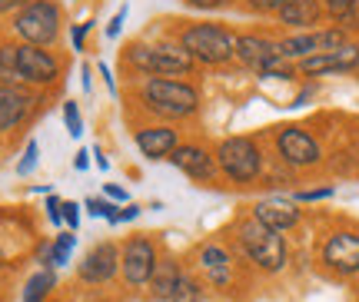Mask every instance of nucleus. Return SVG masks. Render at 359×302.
Here are the masks:
<instances>
[{"label":"nucleus","instance_id":"3","mask_svg":"<svg viewBox=\"0 0 359 302\" xmlns=\"http://www.w3.org/2000/svg\"><path fill=\"white\" fill-rule=\"evenodd\" d=\"M233 34L219 24H190L180 30V47L190 53L193 63H206V67H219L230 63L233 53Z\"/></svg>","mask_w":359,"mask_h":302},{"label":"nucleus","instance_id":"29","mask_svg":"<svg viewBox=\"0 0 359 302\" xmlns=\"http://www.w3.org/2000/svg\"><path fill=\"white\" fill-rule=\"evenodd\" d=\"M323 4V11L330 13L333 20H339V17H346L353 7H359V0H320Z\"/></svg>","mask_w":359,"mask_h":302},{"label":"nucleus","instance_id":"36","mask_svg":"<svg viewBox=\"0 0 359 302\" xmlns=\"http://www.w3.org/2000/svg\"><path fill=\"white\" fill-rule=\"evenodd\" d=\"M90 27H93V24H77V27H74V34H70V37H74V50H83V40H87Z\"/></svg>","mask_w":359,"mask_h":302},{"label":"nucleus","instance_id":"14","mask_svg":"<svg viewBox=\"0 0 359 302\" xmlns=\"http://www.w3.org/2000/svg\"><path fill=\"white\" fill-rule=\"evenodd\" d=\"M323 263L339 276H356L359 273V236L356 233H333L323 246Z\"/></svg>","mask_w":359,"mask_h":302},{"label":"nucleus","instance_id":"12","mask_svg":"<svg viewBox=\"0 0 359 302\" xmlns=\"http://www.w3.org/2000/svg\"><path fill=\"white\" fill-rule=\"evenodd\" d=\"M77 273L83 282H93V286H100V282H110V279L120 273V249H116L114 242H97L93 249L83 256V263L77 266Z\"/></svg>","mask_w":359,"mask_h":302},{"label":"nucleus","instance_id":"41","mask_svg":"<svg viewBox=\"0 0 359 302\" xmlns=\"http://www.w3.org/2000/svg\"><path fill=\"white\" fill-rule=\"evenodd\" d=\"M74 166H77L80 173H83V170L90 166V150H80V153H77V160H74Z\"/></svg>","mask_w":359,"mask_h":302},{"label":"nucleus","instance_id":"15","mask_svg":"<svg viewBox=\"0 0 359 302\" xmlns=\"http://www.w3.org/2000/svg\"><path fill=\"white\" fill-rule=\"evenodd\" d=\"M170 163L177 166L180 173H187L190 179L196 183H210L213 173H217V156L203 146H196V143H180L173 156H170Z\"/></svg>","mask_w":359,"mask_h":302},{"label":"nucleus","instance_id":"42","mask_svg":"<svg viewBox=\"0 0 359 302\" xmlns=\"http://www.w3.org/2000/svg\"><path fill=\"white\" fill-rule=\"evenodd\" d=\"M90 156H93V163L100 166V170H110V160H107V156H103L100 150H93V153H90Z\"/></svg>","mask_w":359,"mask_h":302},{"label":"nucleus","instance_id":"11","mask_svg":"<svg viewBox=\"0 0 359 302\" xmlns=\"http://www.w3.org/2000/svg\"><path fill=\"white\" fill-rule=\"evenodd\" d=\"M17 70L24 83L34 87H50L60 76V60L43 47H30V43H17Z\"/></svg>","mask_w":359,"mask_h":302},{"label":"nucleus","instance_id":"13","mask_svg":"<svg viewBox=\"0 0 359 302\" xmlns=\"http://www.w3.org/2000/svg\"><path fill=\"white\" fill-rule=\"evenodd\" d=\"M359 67V43H346L339 50H323L313 53L306 60H299V74L323 76V74H349Z\"/></svg>","mask_w":359,"mask_h":302},{"label":"nucleus","instance_id":"32","mask_svg":"<svg viewBox=\"0 0 359 302\" xmlns=\"http://www.w3.org/2000/svg\"><path fill=\"white\" fill-rule=\"evenodd\" d=\"M123 20H127V4L120 7V11L110 17V24H107V37L114 40V37H120V30H123Z\"/></svg>","mask_w":359,"mask_h":302},{"label":"nucleus","instance_id":"31","mask_svg":"<svg viewBox=\"0 0 359 302\" xmlns=\"http://www.w3.org/2000/svg\"><path fill=\"white\" fill-rule=\"evenodd\" d=\"M333 196V186H323V189H299L296 193V203H316V200H330Z\"/></svg>","mask_w":359,"mask_h":302},{"label":"nucleus","instance_id":"43","mask_svg":"<svg viewBox=\"0 0 359 302\" xmlns=\"http://www.w3.org/2000/svg\"><path fill=\"white\" fill-rule=\"evenodd\" d=\"M80 83H83V90H90V67H83V70H80Z\"/></svg>","mask_w":359,"mask_h":302},{"label":"nucleus","instance_id":"23","mask_svg":"<svg viewBox=\"0 0 359 302\" xmlns=\"http://www.w3.org/2000/svg\"><path fill=\"white\" fill-rule=\"evenodd\" d=\"M20 70H17V43H0V87H20Z\"/></svg>","mask_w":359,"mask_h":302},{"label":"nucleus","instance_id":"19","mask_svg":"<svg viewBox=\"0 0 359 302\" xmlns=\"http://www.w3.org/2000/svg\"><path fill=\"white\" fill-rule=\"evenodd\" d=\"M276 17H280V24L296 27L299 34H306V30H316V24H320L323 4L320 0H286Z\"/></svg>","mask_w":359,"mask_h":302},{"label":"nucleus","instance_id":"16","mask_svg":"<svg viewBox=\"0 0 359 302\" xmlns=\"http://www.w3.org/2000/svg\"><path fill=\"white\" fill-rule=\"evenodd\" d=\"M34 107L37 97L24 87H0V133H11L13 126H20L34 114Z\"/></svg>","mask_w":359,"mask_h":302},{"label":"nucleus","instance_id":"25","mask_svg":"<svg viewBox=\"0 0 359 302\" xmlns=\"http://www.w3.org/2000/svg\"><path fill=\"white\" fill-rule=\"evenodd\" d=\"M170 302H203V289H200V282L187 273H180L177 279V289L170 296Z\"/></svg>","mask_w":359,"mask_h":302},{"label":"nucleus","instance_id":"7","mask_svg":"<svg viewBox=\"0 0 359 302\" xmlns=\"http://www.w3.org/2000/svg\"><path fill=\"white\" fill-rule=\"evenodd\" d=\"M233 53L243 67H253L266 76H290V67H283V53H280V40L259 37V34H240L233 40Z\"/></svg>","mask_w":359,"mask_h":302},{"label":"nucleus","instance_id":"38","mask_svg":"<svg viewBox=\"0 0 359 302\" xmlns=\"http://www.w3.org/2000/svg\"><path fill=\"white\" fill-rule=\"evenodd\" d=\"M137 216H140V206H133V203H130V206H123V210L116 213L114 223H130V219H137Z\"/></svg>","mask_w":359,"mask_h":302},{"label":"nucleus","instance_id":"10","mask_svg":"<svg viewBox=\"0 0 359 302\" xmlns=\"http://www.w3.org/2000/svg\"><path fill=\"white\" fill-rule=\"evenodd\" d=\"M156 266H160V259H156L154 242L147 240V236H133L120 249V273H123V279H127L130 286H147L154 279Z\"/></svg>","mask_w":359,"mask_h":302},{"label":"nucleus","instance_id":"33","mask_svg":"<svg viewBox=\"0 0 359 302\" xmlns=\"http://www.w3.org/2000/svg\"><path fill=\"white\" fill-rule=\"evenodd\" d=\"M246 4H250L257 13H280L286 0H246Z\"/></svg>","mask_w":359,"mask_h":302},{"label":"nucleus","instance_id":"40","mask_svg":"<svg viewBox=\"0 0 359 302\" xmlns=\"http://www.w3.org/2000/svg\"><path fill=\"white\" fill-rule=\"evenodd\" d=\"M107 196H110V200H116V203H127V189H120V186H114V183H110V186H107Z\"/></svg>","mask_w":359,"mask_h":302},{"label":"nucleus","instance_id":"21","mask_svg":"<svg viewBox=\"0 0 359 302\" xmlns=\"http://www.w3.org/2000/svg\"><path fill=\"white\" fill-rule=\"evenodd\" d=\"M180 273H183V269H180L177 263H160L156 266L154 279H150V286H154V299H167L170 302V296H173V289H177Z\"/></svg>","mask_w":359,"mask_h":302},{"label":"nucleus","instance_id":"9","mask_svg":"<svg viewBox=\"0 0 359 302\" xmlns=\"http://www.w3.org/2000/svg\"><path fill=\"white\" fill-rule=\"evenodd\" d=\"M276 153L286 166L293 170H306V166H316L320 163V143L309 137L303 126H283L276 133Z\"/></svg>","mask_w":359,"mask_h":302},{"label":"nucleus","instance_id":"1","mask_svg":"<svg viewBox=\"0 0 359 302\" xmlns=\"http://www.w3.org/2000/svg\"><path fill=\"white\" fill-rule=\"evenodd\" d=\"M140 100L147 110L167 116V120H187L200 110V90L190 80H177V76H147L140 80Z\"/></svg>","mask_w":359,"mask_h":302},{"label":"nucleus","instance_id":"17","mask_svg":"<svg viewBox=\"0 0 359 302\" xmlns=\"http://www.w3.org/2000/svg\"><path fill=\"white\" fill-rule=\"evenodd\" d=\"M177 146H180V137L173 126L154 123V126H140V130H137V150H140L147 160H170Z\"/></svg>","mask_w":359,"mask_h":302},{"label":"nucleus","instance_id":"26","mask_svg":"<svg viewBox=\"0 0 359 302\" xmlns=\"http://www.w3.org/2000/svg\"><path fill=\"white\" fill-rule=\"evenodd\" d=\"M64 126L70 137H83V116H80L77 100H67L64 103Z\"/></svg>","mask_w":359,"mask_h":302},{"label":"nucleus","instance_id":"27","mask_svg":"<svg viewBox=\"0 0 359 302\" xmlns=\"http://www.w3.org/2000/svg\"><path fill=\"white\" fill-rule=\"evenodd\" d=\"M83 206H87V213H90V216H97V219H110V223H114L116 213H120V210H116V206H114L110 200H97V196H90V200L83 203Z\"/></svg>","mask_w":359,"mask_h":302},{"label":"nucleus","instance_id":"28","mask_svg":"<svg viewBox=\"0 0 359 302\" xmlns=\"http://www.w3.org/2000/svg\"><path fill=\"white\" fill-rule=\"evenodd\" d=\"M37 160H40V143L37 139H30V143L24 146L20 163H17V173H20V177H30V173H34V166H37Z\"/></svg>","mask_w":359,"mask_h":302},{"label":"nucleus","instance_id":"34","mask_svg":"<svg viewBox=\"0 0 359 302\" xmlns=\"http://www.w3.org/2000/svg\"><path fill=\"white\" fill-rule=\"evenodd\" d=\"M230 4L233 0H187V7H193V11H223Z\"/></svg>","mask_w":359,"mask_h":302},{"label":"nucleus","instance_id":"8","mask_svg":"<svg viewBox=\"0 0 359 302\" xmlns=\"http://www.w3.org/2000/svg\"><path fill=\"white\" fill-rule=\"evenodd\" d=\"M346 30L343 27H330V30H306V34H293V37L280 40L283 60H306L313 53L323 50H339L346 47Z\"/></svg>","mask_w":359,"mask_h":302},{"label":"nucleus","instance_id":"30","mask_svg":"<svg viewBox=\"0 0 359 302\" xmlns=\"http://www.w3.org/2000/svg\"><path fill=\"white\" fill-rule=\"evenodd\" d=\"M60 213H64L67 229H70V233H77V229H80V203L64 200V203H60Z\"/></svg>","mask_w":359,"mask_h":302},{"label":"nucleus","instance_id":"35","mask_svg":"<svg viewBox=\"0 0 359 302\" xmlns=\"http://www.w3.org/2000/svg\"><path fill=\"white\" fill-rule=\"evenodd\" d=\"M60 203H64V200H57V196H50V200H47V216H50V223H53V226H60V223H64V213H60Z\"/></svg>","mask_w":359,"mask_h":302},{"label":"nucleus","instance_id":"24","mask_svg":"<svg viewBox=\"0 0 359 302\" xmlns=\"http://www.w3.org/2000/svg\"><path fill=\"white\" fill-rule=\"evenodd\" d=\"M74 246H77V233H60L57 236V242L53 246H47V266H67L70 263V252H74Z\"/></svg>","mask_w":359,"mask_h":302},{"label":"nucleus","instance_id":"4","mask_svg":"<svg viewBox=\"0 0 359 302\" xmlns=\"http://www.w3.org/2000/svg\"><path fill=\"white\" fill-rule=\"evenodd\" d=\"M217 166L233 183H257L263 177V150L250 137H226L217 146Z\"/></svg>","mask_w":359,"mask_h":302},{"label":"nucleus","instance_id":"22","mask_svg":"<svg viewBox=\"0 0 359 302\" xmlns=\"http://www.w3.org/2000/svg\"><path fill=\"white\" fill-rule=\"evenodd\" d=\"M53 286H57V276H53V269H40V273H34V276L27 279L24 299H20V302H47V296H50Z\"/></svg>","mask_w":359,"mask_h":302},{"label":"nucleus","instance_id":"2","mask_svg":"<svg viewBox=\"0 0 359 302\" xmlns=\"http://www.w3.org/2000/svg\"><path fill=\"white\" fill-rule=\"evenodd\" d=\"M123 60L143 76H190L193 57L177 43H133L127 47Z\"/></svg>","mask_w":359,"mask_h":302},{"label":"nucleus","instance_id":"5","mask_svg":"<svg viewBox=\"0 0 359 302\" xmlns=\"http://www.w3.org/2000/svg\"><path fill=\"white\" fill-rule=\"evenodd\" d=\"M13 34L30 47H50L60 37V7L53 0H34L13 17Z\"/></svg>","mask_w":359,"mask_h":302},{"label":"nucleus","instance_id":"20","mask_svg":"<svg viewBox=\"0 0 359 302\" xmlns=\"http://www.w3.org/2000/svg\"><path fill=\"white\" fill-rule=\"evenodd\" d=\"M200 266H203L206 279L217 286V289H226L233 279V263L230 256H226V249H219V246H203L200 249Z\"/></svg>","mask_w":359,"mask_h":302},{"label":"nucleus","instance_id":"18","mask_svg":"<svg viewBox=\"0 0 359 302\" xmlns=\"http://www.w3.org/2000/svg\"><path fill=\"white\" fill-rule=\"evenodd\" d=\"M253 219L263 223L266 229L283 233V229H293L299 223V210H296L293 200H259L253 206Z\"/></svg>","mask_w":359,"mask_h":302},{"label":"nucleus","instance_id":"39","mask_svg":"<svg viewBox=\"0 0 359 302\" xmlns=\"http://www.w3.org/2000/svg\"><path fill=\"white\" fill-rule=\"evenodd\" d=\"M100 76H103V83H107V90H110V97H116V83H114V76H110L107 63H100Z\"/></svg>","mask_w":359,"mask_h":302},{"label":"nucleus","instance_id":"6","mask_svg":"<svg viewBox=\"0 0 359 302\" xmlns=\"http://www.w3.org/2000/svg\"><path fill=\"white\" fill-rule=\"evenodd\" d=\"M240 246L243 252L266 273H280L286 266V242L276 229H266L257 219H246L240 223Z\"/></svg>","mask_w":359,"mask_h":302},{"label":"nucleus","instance_id":"37","mask_svg":"<svg viewBox=\"0 0 359 302\" xmlns=\"http://www.w3.org/2000/svg\"><path fill=\"white\" fill-rule=\"evenodd\" d=\"M27 4H34V0H0V13H20Z\"/></svg>","mask_w":359,"mask_h":302}]
</instances>
